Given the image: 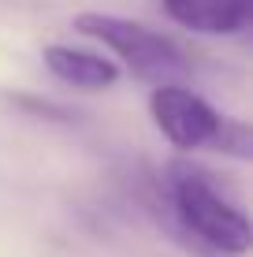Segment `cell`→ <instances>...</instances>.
Instances as JSON below:
<instances>
[{"label":"cell","instance_id":"8992f818","mask_svg":"<svg viewBox=\"0 0 253 257\" xmlns=\"http://www.w3.org/2000/svg\"><path fill=\"white\" fill-rule=\"evenodd\" d=\"M212 149H216V153H227V157H238V161H249V157H253V135H249V123H246V119H231V116H223L220 135H216Z\"/></svg>","mask_w":253,"mask_h":257},{"label":"cell","instance_id":"6da1fadb","mask_svg":"<svg viewBox=\"0 0 253 257\" xmlns=\"http://www.w3.org/2000/svg\"><path fill=\"white\" fill-rule=\"evenodd\" d=\"M164 198L175 224L201 250L216 257H246L249 253V220L246 212L223 198L216 179L194 161H171L164 172Z\"/></svg>","mask_w":253,"mask_h":257},{"label":"cell","instance_id":"3957f363","mask_svg":"<svg viewBox=\"0 0 253 257\" xmlns=\"http://www.w3.org/2000/svg\"><path fill=\"white\" fill-rule=\"evenodd\" d=\"M149 116L156 123L164 138L171 142L182 153H194V149H212L216 135H220L223 116L197 97L194 90H186L182 82H160L149 97Z\"/></svg>","mask_w":253,"mask_h":257},{"label":"cell","instance_id":"5b68a950","mask_svg":"<svg viewBox=\"0 0 253 257\" xmlns=\"http://www.w3.org/2000/svg\"><path fill=\"white\" fill-rule=\"evenodd\" d=\"M41 60L60 82L75 86V90H108V86L119 82V67L112 60L97 56V52H86V49H75V45H45Z\"/></svg>","mask_w":253,"mask_h":257},{"label":"cell","instance_id":"7a4b0ae2","mask_svg":"<svg viewBox=\"0 0 253 257\" xmlns=\"http://www.w3.org/2000/svg\"><path fill=\"white\" fill-rule=\"evenodd\" d=\"M75 30L86 38L101 41L104 49H112L127 64V71L142 82H179L194 71L190 52L179 45L175 38L153 30V26L123 19V15H104V12H82L75 15Z\"/></svg>","mask_w":253,"mask_h":257},{"label":"cell","instance_id":"277c9868","mask_svg":"<svg viewBox=\"0 0 253 257\" xmlns=\"http://www.w3.org/2000/svg\"><path fill=\"white\" fill-rule=\"evenodd\" d=\"M160 4L175 26L212 38L242 34L253 19V0H160Z\"/></svg>","mask_w":253,"mask_h":257}]
</instances>
